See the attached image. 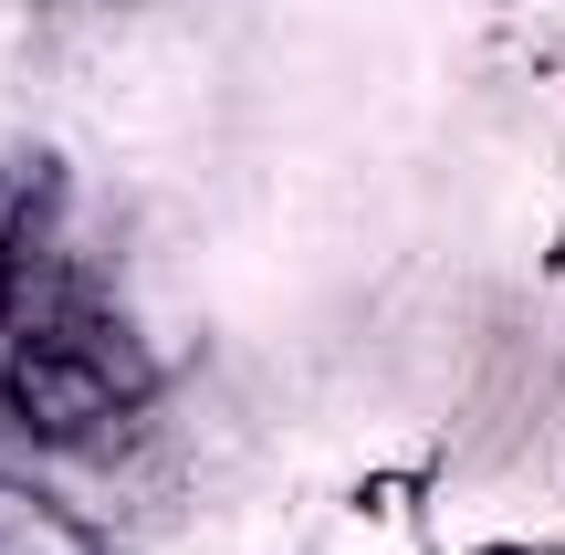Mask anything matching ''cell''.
Listing matches in <instances>:
<instances>
[{
    "label": "cell",
    "mask_w": 565,
    "mask_h": 555,
    "mask_svg": "<svg viewBox=\"0 0 565 555\" xmlns=\"http://www.w3.org/2000/svg\"><path fill=\"white\" fill-rule=\"evenodd\" d=\"M0 398L32 430L84 440L147 398V356L95 293H21V263H11V293H0Z\"/></svg>",
    "instance_id": "cell-1"
},
{
    "label": "cell",
    "mask_w": 565,
    "mask_h": 555,
    "mask_svg": "<svg viewBox=\"0 0 565 555\" xmlns=\"http://www.w3.org/2000/svg\"><path fill=\"white\" fill-rule=\"evenodd\" d=\"M0 293H11V252H0Z\"/></svg>",
    "instance_id": "cell-2"
}]
</instances>
